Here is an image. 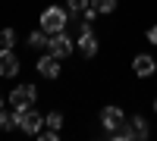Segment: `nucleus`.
I'll use <instances>...</instances> for the list:
<instances>
[{
	"label": "nucleus",
	"instance_id": "15",
	"mask_svg": "<svg viewBox=\"0 0 157 141\" xmlns=\"http://www.w3.org/2000/svg\"><path fill=\"white\" fill-rule=\"evenodd\" d=\"M63 119H66V116H63L60 110H50V113H44V125H47V129H63Z\"/></svg>",
	"mask_w": 157,
	"mask_h": 141
},
{
	"label": "nucleus",
	"instance_id": "10",
	"mask_svg": "<svg viewBox=\"0 0 157 141\" xmlns=\"http://www.w3.org/2000/svg\"><path fill=\"white\" fill-rule=\"evenodd\" d=\"M129 129H132V141H148L151 138V122L141 116V113H135V116H126Z\"/></svg>",
	"mask_w": 157,
	"mask_h": 141
},
{
	"label": "nucleus",
	"instance_id": "9",
	"mask_svg": "<svg viewBox=\"0 0 157 141\" xmlns=\"http://www.w3.org/2000/svg\"><path fill=\"white\" fill-rule=\"evenodd\" d=\"M126 122V113H123V107H116V104H107L101 110V125H104V132H113L116 125H123Z\"/></svg>",
	"mask_w": 157,
	"mask_h": 141
},
{
	"label": "nucleus",
	"instance_id": "12",
	"mask_svg": "<svg viewBox=\"0 0 157 141\" xmlns=\"http://www.w3.org/2000/svg\"><path fill=\"white\" fill-rule=\"evenodd\" d=\"M19 129V116H16V110L6 113V110H0V132H16Z\"/></svg>",
	"mask_w": 157,
	"mask_h": 141
},
{
	"label": "nucleus",
	"instance_id": "3",
	"mask_svg": "<svg viewBox=\"0 0 157 141\" xmlns=\"http://www.w3.org/2000/svg\"><path fill=\"white\" fill-rule=\"evenodd\" d=\"M6 100H10L13 110H29V107L38 104V88H35L32 82H19V85L6 94Z\"/></svg>",
	"mask_w": 157,
	"mask_h": 141
},
{
	"label": "nucleus",
	"instance_id": "13",
	"mask_svg": "<svg viewBox=\"0 0 157 141\" xmlns=\"http://www.w3.org/2000/svg\"><path fill=\"white\" fill-rule=\"evenodd\" d=\"M91 6H94L101 16H110V13H116V6H120V0H91Z\"/></svg>",
	"mask_w": 157,
	"mask_h": 141
},
{
	"label": "nucleus",
	"instance_id": "7",
	"mask_svg": "<svg viewBox=\"0 0 157 141\" xmlns=\"http://www.w3.org/2000/svg\"><path fill=\"white\" fill-rule=\"evenodd\" d=\"M19 69H22V60L10 47H0V79H16Z\"/></svg>",
	"mask_w": 157,
	"mask_h": 141
},
{
	"label": "nucleus",
	"instance_id": "5",
	"mask_svg": "<svg viewBox=\"0 0 157 141\" xmlns=\"http://www.w3.org/2000/svg\"><path fill=\"white\" fill-rule=\"evenodd\" d=\"M16 116H19V129L25 132V135H38L44 129V113H38L35 107H29V110H16Z\"/></svg>",
	"mask_w": 157,
	"mask_h": 141
},
{
	"label": "nucleus",
	"instance_id": "19",
	"mask_svg": "<svg viewBox=\"0 0 157 141\" xmlns=\"http://www.w3.org/2000/svg\"><path fill=\"white\" fill-rule=\"evenodd\" d=\"M0 110H3V94H0Z\"/></svg>",
	"mask_w": 157,
	"mask_h": 141
},
{
	"label": "nucleus",
	"instance_id": "6",
	"mask_svg": "<svg viewBox=\"0 0 157 141\" xmlns=\"http://www.w3.org/2000/svg\"><path fill=\"white\" fill-rule=\"evenodd\" d=\"M60 57H54V54H50V50H47V54H41V57H38V63H35V69H38V75H41V79H50V82H54V79H60Z\"/></svg>",
	"mask_w": 157,
	"mask_h": 141
},
{
	"label": "nucleus",
	"instance_id": "8",
	"mask_svg": "<svg viewBox=\"0 0 157 141\" xmlns=\"http://www.w3.org/2000/svg\"><path fill=\"white\" fill-rule=\"evenodd\" d=\"M154 72H157V60L151 54H135L132 57V75H138V79H151Z\"/></svg>",
	"mask_w": 157,
	"mask_h": 141
},
{
	"label": "nucleus",
	"instance_id": "18",
	"mask_svg": "<svg viewBox=\"0 0 157 141\" xmlns=\"http://www.w3.org/2000/svg\"><path fill=\"white\" fill-rule=\"evenodd\" d=\"M145 38H148V44H154V47H157V22H154L151 28L145 32Z\"/></svg>",
	"mask_w": 157,
	"mask_h": 141
},
{
	"label": "nucleus",
	"instance_id": "4",
	"mask_svg": "<svg viewBox=\"0 0 157 141\" xmlns=\"http://www.w3.org/2000/svg\"><path fill=\"white\" fill-rule=\"evenodd\" d=\"M47 50L54 57H60V60H66V57H72L75 54V38L63 28V32H57V35H50L47 38Z\"/></svg>",
	"mask_w": 157,
	"mask_h": 141
},
{
	"label": "nucleus",
	"instance_id": "1",
	"mask_svg": "<svg viewBox=\"0 0 157 141\" xmlns=\"http://www.w3.org/2000/svg\"><path fill=\"white\" fill-rule=\"evenodd\" d=\"M69 25V9L66 6H44L41 9V19H38V28H44L47 35H57Z\"/></svg>",
	"mask_w": 157,
	"mask_h": 141
},
{
	"label": "nucleus",
	"instance_id": "2",
	"mask_svg": "<svg viewBox=\"0 0 157 141\" xmlns=\"http://www.w3.org/2000/svg\"><path fill=\"white\" fill-rule=\"evenodd\" d=\"M75 50H78L85 60H94L98 50H101L98 35H94V28H91V22H85V19L78 22V32H75Z\"/></svg>",
	"mask_w": 157,
	"mask_h": 141
},
{
	"label": "nucleus",
	"instance_id": "20",
	"mask_svg": "<svg viewBox=\"0 0 157 141\" xmlns=\"http://www.w3.org/2000/svg\"><path fill=\"white\" fill-rule=\"evenodd\" d=\"M154 113H157V97H154Z\"/></svg>",
	"mask_w": 157,
	"mask_h": 141
},
{
	"label": "nucleus",
	"instance_id": "17",
	"mask_svg": "<svg viewBox=\"0 0 157 141\" xmlns=\"http://www.w3.org/2000/svg\"><path fill=\"white\" fill-rule=\"evenodd\" d=\"M35 138L38 141H60V129H41Z\"/></svg>",
	"mask_w": 157,
	"mask_h": 141
},
{
	"label": "nucleus",
	"instance_id": "14",
	"mask_svg": "<svg viewBox=\"0 0 157 141\" xmlns=\"http://www.w3.org/2000/svg\"><path fill=\"white\" fill-rule=\"evenodd\" d=\"M63 6L69 9V16H75V19H78V16H82V13H85V9L91 6V0H66Z\"/></svg>",
	"mask_w": 157,
	"mask_h": 141
},
{
	"label": "nucleus",
	"instance_id": "16",
	"mask_svg": "<svg viewBox=\"0 0 157 141\" xmlns=\"http://www.w3.org/2000/svg\"><path fill=\"white\" fill-rule=\"evenodd\" d=\"M0 47H16V28H10V25H6V28L3 32H0Z\"/></svg>",
	"mask_w": 157,
	"mask_h": 141
},
{
	"label": "nucleus",
	"instance_id": "11",
	"mask_svg": "<svg viewBox=\"0 0 157 141\" xmlns=\"http://www.w3.org/2000/svg\"><path fill=\"white\" fill-rule=\"evenodd\" d=\"M47 32L44 28H35V32H29V38H25V44H29V50H44L47 47Z\"/></svg>",
	"mask_w": 157,
	"mask_h": 141
}]
</instances>
